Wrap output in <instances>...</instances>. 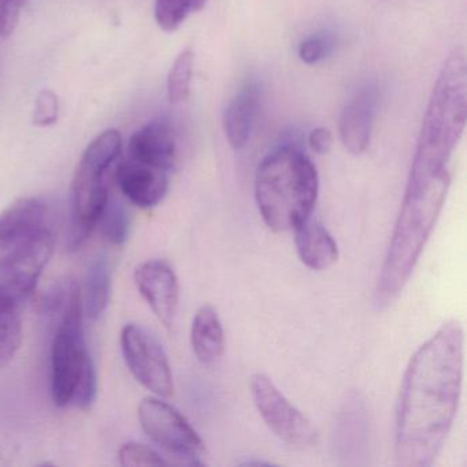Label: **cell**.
Here are the masks:
<instances>
[{
    "label": "cell",
    "mask_w": 467,
    "mask_h": 467,
    "mask_svg": "<svg viewBox=\"0 0 467 467\" xmlns=\"http://www.w3.org/2000/svg\"><path fill=\"white\" fill-rule=\"evenodd\" d=\"M463 344V327L451 319L410 359L396 403L395 458L399 466H431L441 451L458 412Z\"/></svg>",
    "instance_id": "6da1fadb"
},
{
    "label": "cell",
    "mask_w": 467,
    "mask_h": 467,
    "mask_svg": "<svg viewBox=\"0 0 467 467\" xmlns=\"http://www.w3.org/2000/svg\"><path fill=\"white\" fill-rule=\"evenodd\" d=\"M466 117V61L456 50L448 57L431 91L409 182L451 177L450 161L463 135Z\"/></svg>",
    "instance_id": "7a4b0ae2"
},
{
    "label": "cell",
    "mask_w": 467,
    "mask_h": 467,
    "mask_svg": "<svg viewBox=\"0 0 467 467\" xmlns=\"http://www.w3.org/2000/svg\"><path fill=\"white\" fill-rule=\"evenodd\" d=\"M450 185L451 177L407 182L392 240L374 291V305L379 310L392 306L409 283L444 207Z\"/></svg>",
    "instance_id": "3957f363"
},
{
    "label": "cell",
    "mask_w": 467,
    "mask_h": 467,
    "mask_svg": "<svg viewBox=\"0 0 467 467\" xmlns=\"http://www.w3.org/2000/svg\"><path fill=\"white\" fill-rule=\"evenodd\" d=\"M254 192L267 228L277 234L295 231L313 214L319 192L318 171L296 147H278L259 163Z\"/></svg>",
    "instance_id": "277c9868"
},
{
    "label": "cell",
    "mask_w": 467,
    "mask_h": 467,
    "mask_svg": "<svg viewBox=\"0 0 467 467\" xmlns=\"http://www.w3.org/2000/svg\"><path fill=\"white\" fill-rule=\"evenodd\" d=\"M80 286L70 278L51 348V393L59 407L88 409L97 398V373L87 348Z\"/></svg>",
    "instance_id": "5b68a950"
},
{
    "label": "cell",
    "mask_w": 467,
    "mask_h": 467,
    "mask_svg": "<svg viewBox=\"0 0 467 467\" xmlns=\"http://www.w3.org/2000/svg\"><path fill=\"white\" fill-rule=\"evenodd\" d=\"M121 151L117 130L100 133L84 151L73 179L70 250H78L97 228L110 199V169Z\"/></svg>",
    "instance_id": "8992f818"
},
{
    "label": "cell",
    "mask_w": 467,
    "mask_h": 467,
    "mask_svg": "<svg viewBox=\"0 0 467 467\" xmlns=\"http://www.w3.org/2000/svg\"><path fill=\"white\" fill-rule=\"evenodd\" d=\"M53 251V234L45 229L18 243L0 258V311L18 310L34 294Z\"/></svg>",
    "instance_id": "52a82bcc"
},
{
    "label": "cell",
    "mask_w": 467,
    "mask_h": 467,
    "mask_svg": "<svg viewBox=\"0 0 467 467\" xmlns=\"http://www.w3.org/2000/svg\"><path fill=\"white\" fill-rule=\"evenodd\" d=\"M139 420L144 433L166 452L190 464H203V440L173 406L157 398L143 399Z\"/></svg>",
    "instance_id": "ba28073f"
},
{
    "label": "cell",
    "mask_w": 467,
    "mask_h": 467,
    "mask_svg": "<svg viewBox=\"0 0 467 467\" xmlns=\"http://www.w3.org/2000/svg\"><path fill=\"white\" fill-rule=\"evenodd\" d=\"M251 395L267 428L289 447L306 448L316 441V429L310 420L281 393L265 374L250 379Z\"/></svg>",
    "instance_id": "9c48e42d"
},
{
    "label": "cell",
    "mask_w": 467,
    "mask_h": 467,
    "mask_svg": "<svg viewBox=\"0 0 467 467\" xmlns=\"http://www.w3.org/2000/svg\"><path fill=\"white\" fill-rule=\"evenodd\" d=\"M122 354L130 373L160 398H171L174 385L168 355L160 341L138 325H127L121 333Z\"/></svg>",
    "instance_id": "30bf717a"
},
{
    "label": "cell",
    "mask_w": 467,
    "mask_h": 467,
    "mask_svg": "<svg viewBox=\"0 0 467 467\" xmlns=\"http://www.w3.org/2000/svg\"><path fill=\"white\" fill-rule=\"evenodd\" d=\"M135 283L152 313L171 329L180 302L179 280L171 265L161 259L143 262L136 267Z\"/></svg>",
    "instance_id": "8fae6325"
},
{
    "label": "cell",
    "mask_w": 467,
    "mask_h": 467,
    "mask_svg": "<svg viewBox=\"0 0 467 467\" xmlns=\"http://www.w3.org/2000/svg\"><path fill=\"white\" fill-rule=\"evenodd\" d=\"M168 171L127 158L117 165L116 182L122 195L140 209H151L169 191Z\"/></svg>",
    "instance_id": "7c38bea8"
},
{
    "label": "cell",
    "mask_w": 467,
    "mask_h": 467,
    "mask_svg": "<svg viewBox=\"0 0 467 467\" xmlns=\"http://www.w3.org/2000/svg\"><path fill=\"white\" fill-rule=\"evenodd\" d=\"M177 144L173 128L166 119H155L133 133L128 158L171 173L176 165Z\"/></svg>",
    "instance_id": "4fadbf2b"
},
{
    "label": "cell",
    "mask_w": 467,
    "mask_h": 467,
    "mask_svg": "<svg viewBox=\"0 0 467 467\" xmlns=\"http://www.w3.org/2000/svg\"><path fill=\"white\" fill-rule=\"evenodd\" d=\"M377 102V87L366 86L354 95L341 113L338 130L344 147L351 154H363L370 143Z\"/></svg>",
    "instance_id": "5bb4252c"
},
{
    "label": "cell",
    "mask_w": 467,
    "mask_h": 467,
    "mask_svg": "<svg viewBox=\"0 0 467 467\" xmlns=\"http://www.w3.org/2000/svg\"><path fill=\"white\" fill-rule=\"evenodd\" d=\"M47 217V206L40 199L26 198L15 202L0 215V247H15L45 231Z\"/></svg>",
    "instance_id": "9a60e30c"
},
{
    "label": "cell",
    "mask_w": 467,
    "mask_h": 467,
    "mask_svg": "<svg viewBox=\"0 0 467 467\" xmlns=\"http://www.w3.org/2000/svg\"><path fill=\"white\" fill-rule=\"evenodd\" d=\"M294 234L297 255L308 269L322 272L336 264L337 243L321 223L310 217L300 223Z\"/></svg>",
    "instance_id": "2e32d148"
},
{
    "label": "cell",
    "mask_w": 467,
    "mask_h": 467,
    "mask_svg": "<svg viewBox=\"0 0 467 467\" xmlns=\"http://www.w3.org/2000/svg\"><path fill=\"white\" fill-rule=\"evenodd\" d=\"M261 91L256 84H245L226 106L223 130L234 150H242L250 141L258 116Z\"/></svg>",
    "instance_id": "e0dca14e"
},
{
    "label": "cell",
    "mask_w": 467,
    "mask_h": 467,
    "mask_svg": "<svg viewBox=\"0 0 467 467\" xmlns=\"http://www.w3.org/2000/svg\"><path fill=\"white\" fill-rule=\"evenodd\" d=\"M191 344L199 362L210 366L218 362L225 349V333L217 310L204 305L196 311L191 327Z\"/></svg>",
    "instance_id": "ac0fdd59"
},
{
    "label": "cell",
    "mask_w": 467,
    "mask_h": 467,
    "mask_svg": "<svg viewBox=\"0 0 467 467\" xmlns=\"http://www.w3.org/2000/svg\"><path fill=\"white\" fill-rule=\"evenodd\" d=\"M110 265L108 259H95L89 266L86 280V311L92 321L103 316L110 302Z\"/></svg>",
    "instance_id": "d6986e66"
},
{
    "label": "cell",
    "mask_w": 467,
    "mask_h": 467,
    "mask_svg": "<svg viewBox=\"0 0 467 467\" xmlns=\"http://www.w3.org/2000/svg\"><path fill=\"white\" fill-rule=\"evenodd\" d=\"M209 0H155V21L165 32H174L190 16L201 12Z\"/></svg>",
    "instance_id": "ffe728a7"
},
{
    "label": "cell",
    "mask_w": 467,
    "mask_h": 467,
    "mask_svg": "<svg viewBox=\"0 0 467 467\" xmlns=\"http://www.w3.org/2000/svg\"><path fill=\"white\" fill-rule=\"evenodd\" d=\"M103 236L114 245H122L130 234V218L127 207L119 199H109L99 223Z\"/></svg>",
    "instance_id": "44dd1931"
},
{
    "label": "cell",
    "mask_w": 467,
    "mask_h": 467,
    "mask_svg": "<svg viewBox=\"0 0 467 467\" xmlns=\"http://www.w3.org/2000/svg\"><path fill=\"white\" fill-rule=\"evenodd\" d=\"M193 65L195 54L190 48L180 53L174 61L168 76V98L171 103L184 102L190 97Z\"/></svg>",
    "instance_id": "7402d4cb"
},
{
    "label": "cell",
    "mask_w": 467,
    "mask_h": 467,
    "mask_svg": "<svg viewBox=\"0 0 467 467\" xmlns=\"http://www.w3.org/2000/svg\"><path fill=\"white\" fill-rule=\"evenodd\" d=\"M23 322L18 310L0 311V368L6 366L20 349Z\"/></svg>",
    "instance_id": "603a6c76"
},
{
    "label": "cell",
    "mask_w": 467,
    "mask_h": 467,
    "mask_svg": "<svg viewBox=\"0 0 467 467\" xmlns=\"http://www.w3.org/2000/svg\"><path fill=\"white\" fill-rule=\"evenodd\" d=\"M119 463L122 466H165L168 462L152 448L141 442L130 441L122 445L119 451Z\"/></svg>",
    "instance_id": "cb8c5ba5"
},
{
    "label": "cell",
    "mask_w": 467,
    "mask_h": 467,
    "mask_svg": "<svg viewBox=\"0 0 467 467\" xmlns=\"http://www.w3.org/2000/svg\"><path fill=\"white\" fill-rule=\"evenodd\" d=\"M59 119L58 95L51 89H43L35 102L32 122L35 127L47 128L56 125Z\"/></svg>",
    "instance_id": "d4e9b609"
},
{
    "label": "cell",
    "mask_w": 467,
    "mask_h": 467,
    "mask_svg": "<svg viewBox=\"0 0 467 467\" xmlns=\"http://www.w3.org/2000/svg\"><path fill=\"white\" fill-rule=\"evenodd\" d=\"M330 50V42L327 36L324 35H311L306 37L299 46L300 61L305 62L306 65H317L322 59L327 58Z\"/></svg>",
    "instance_id": "484cf974"
},
{
    "label": "cell",
    "mask_w": 467,
    "mask_h": 467,
    "mask_svg": "<svg viewBox=\"0 0 467 467\" xmlns=\"http://www.w3.org/2000/svg\"><path fill=\"white\" fill-rule=\"evenodd\" d=\"M26 0H0V37L12 36L20 21Z\"/></svg>",
    "instance_id": "4316f807"
},
{
    "label": "cell",
    "mask_w": 467,
    "mask_h": 467,
    "mask_svg": "<svg viewBox=\"0 0 467 467\" xmlns=\"http://www.w3.org/2000/svg\"><path fill=\"white\" fill-rule=\"evenodd\" d=\"M332 133L327 128H317L308 136V144L316 154L325 155L332 149Z\"/></svg>",
    "instance_id": "83f0119b"
}]
</instances>
